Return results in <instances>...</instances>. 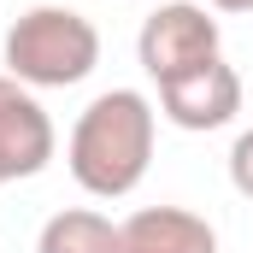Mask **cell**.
<instances>
[{
    "instance_id": "cell-1",
    "label": "cell",
    "mask_w": 253,
    "mask_h": 253,
    "mask_svg": "<svg viewBox=\"0 0 253 253\" xmlns=\"http://www.w3.org/2000/svg\"><path fill=\"white\" fill-rule=\"evenodd\" d=\"M71 177L100 200H118L147 177L153 159V100L141 88H106L83 106L71 129Z\"/></svg>"
},
{
    "instance_id": "cell-2",
    "label": "cell",
    "mask_w": 253,
    "mask_h": 253,
    "mask_svg": "<svg viewBox=\"0 0 253 253\" xmlns=\"http://www.w3.org/2000/svg\"><path fill=\"white\" fill-rule=\"evenodd\" d=\"M6 65L24 88H71L100 65V30L71 6H30L6 30Z\"/></svg>"
},
{
    "instance_id": "cell-3",
    "label": "cell",
    "mask_w": 253,
    "mask_h": 253,
    "mask_svg": "<svg viewBox=\"0 0 253 253\" xmlns=\"http://www.w3.org/2000/svg\"><path fill=\"white\" fill-rule=\"evenodd\" d=\"M135 59L153 83L218 59V18H206V6H194V0H171V6L147 12L141 36H135Z\"/></svg>"
},
{
    "instance_id": "cell-4",
    "label": "cell",
    "mask_w": 253,
    "mask_h": 253,
    "mask_svg": "<svg viewBox=\"0 0 253 253\" xmlns=\"http://www.w3.org/2000/svg\"><path fill=\"white\" fill-rule=\"evenodd\" d=\"M159 106H165V118L177 129H224L242 112V77L224 59L189 65V71L159 83Z\"/></svg>"
},
{
    "instance_id": "cell-5",
    "label": "cell",
    "mask_w": 253,
    "mask_h": 253,
    "mask_svg": "<svg viewBox=\"0 0 253 253\" xmlns=\"http://www.w3.org/2000/svg\"><path fill=\"white\" fill-rule=\"evenodd\" d=\"M47 159H53V118L24 83L0 77V183L42 177Z\"/></svg>"
},
{
    "instance_id": "cell-6",
    "label": "cell",
    "mask_w": 253,
    "mask_h": 253,
    "mask_svg": "<svg viewBox=\"0 0 253 253\" xmlns=\"http://www.w3.org/2000/svg\"><path fill=\"white\" fill-rule=\"evenodd\" d=\"M118 253H218V230L183 206H141L118 224Z\"/></svg>"
},
{
    "instance_id": "cell-7",
    "label": "cell",
    "mask_w": 253,
    "mask_h": 253,
    "mask_svg": "<svg viewBox=\"0 0 253 253\" xmlns=\"http://www.w3.org/2000/svg\"><path fill=\"white\" fill-rule=\"evenodd\" d=\"M36 253H118V224L88 212V206L53 212L36 236Z\"/></svg>"
},
{
    "instance_id": "cell-8",
    "label": "cell",
    "mask_w": 253,
    "mask_h": 253,
    "mask_svg": "<svg viewBox=\"0 0 253 253\" xmlns=\"http://www.w3.org/2000/svg\"><path fill=\"white\" fill-rule=\"evenodd\" d=\"M230 183L242 200H253V129L236 135V147H230Z\"/></svg>"
},
{
    "instance_id": "cell-9",
    "label": "cell",
    "mask_w": 253,
    "mask_h": 253,
    "mask_svg": "<svg viewBox=\"0 0 253 253\" xmlns=\"http://www.w3.org/2000/svg\"><path fill=\"white\" fill-rule=\"evenodd\" d=\"M206 6H218V12H253V0H206Z\"/></svg>"
}]
</instances>
